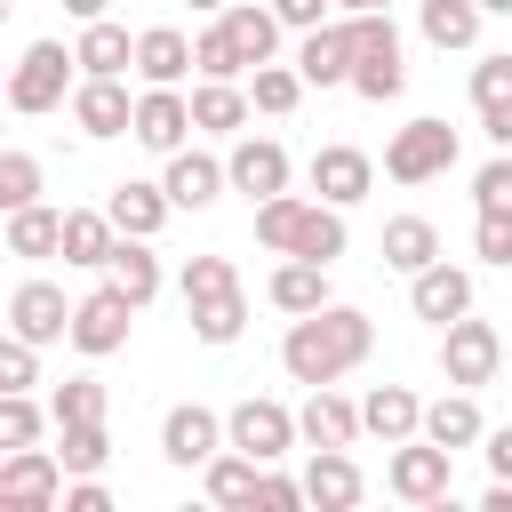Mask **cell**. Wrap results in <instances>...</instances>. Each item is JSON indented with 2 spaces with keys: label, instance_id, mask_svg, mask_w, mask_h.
<instances>
[{
  "label": "cell",
  "instance_id": "9",
  "mask_svg": "<svg viewBox=\"0 0 512 512\" xmlns=\"http://www.w3.org/2000/svg\"><path fill=\"white\" fill-rule=\"evenodd\" d=\"M128 328H136V304H128L112 280H96V288L72 304V352H88V360H112V352L128 344Z\"/></svg>",
  "mask_w": 512,
  "mask_h": 512
},
{
  "label": "cell",
  "instance_id": "16",
  "mask_svg": "<svg viewBox=\"0 0 512 512\" xmlns=\"http://www.w3.org/2000/svg\"><path fill=\"white\" fill-rule=\"evenodd\" d=\"M224 168H232V192H248V200L288 192V144H280V136H232Z\"/></svg>",
  "mask_w": 512,
  "mask_h": 512
},
{
  "label": "cell",
  "instance_id": "6",
  "mask_svg": "<svg viewBox=\"0 0 512 512\" xmlns=\"http://www.w3.org/2000/svg\"><path fill=\"white\" fill-rule=\"evenodd\" d=\"M456 168V128L448 120H408V128H392V144H384V176L392 184H432V176H448Z\"/></svg>",
  "mask_w": 512,
  "mask_h": 512
},
{
  "label": "cell",
  "instance_id": "5",
  "mask_svg": "<svg viewBox=\"0 0 512 512\" xmlns=\"http://www.w3.org/2000/svg\"><path fill=\"white\" fill-rule=\"evenodd\" d=\"M64 480L72 472L56 448H0V512H56Z\"/></svg>",
  "mask_w": 512,
  "mask_h": 512
},
{
  "label": "cell",
  "instance_id": "38",
  "mask_svg": "<svg viewBox=\"0 0 512 512\" xmlns=\"http://www.w3.org/2000/svg\"><path fill=\"white\" fill-rule=\"evenodd\" d=\"M56 456H64L72 480H80V472H104V464H112V432H104V424H56Z\"/></svg>",
  "mask_w": 512,
  "mask_h": 512
},
{
  "label": "cell",
  "instance_id": "33",
  "mask_svg": "<svg viewBox=\"0 0 512 512\" xmlns=\"http://www.w3.org/2000/svg\"><path fill=\"white\" fill-rule=\"evenodd\" d=\"M104 208H112V224H120V232H144V240L176 216L168 184H136V176H128V184H112V192H104Z\"/></svg>",
  "mask_w": 512,
  "mask_h": 512
},
{
  "label": "cell",
  "instance_id": "39",
  "mask_svg": "<svg viewBox=\"0 0 512 512\" xmlns=\"http://www.w3.org/2000/svg\"><path fill=\"white\" fill-rule=\"evenodd\" d=\"M192 48H200V80H248V56L232 48V32H224V16H208V24L192 32Z\"/></svg>",
  "mask_w": 512,
  "mask_h": 512
},
{
  "label": "cell",
  "instance_id": "20",
  "mask_svg": "<svg viewBox=\"0 0 512 512\" xmlns=\"http://www.w3.org/2000/svg\"><path fill=\"white\" fill-rule=\"evenodd\" d=\"M296 424H304V448H352L368 424H360V400H344L336 384H312L304 392V408H296Z\"/></svg>",
  "mask_w": 512,
  "mask_h": 512
},
{
  "label": "cell",
  "instance_id": "17",
  "mask_svg": "<svg viewBox=\"0 0 512 512\" xmlns=\"http://www.w3.org/2000/svg\"><path fill=\"white\" fill-rule=\"evenodd\" d=\"M312 192L336 200V208H360V200L376 192V160H368L360 144H320V152H312Z\"/></svg>",
  "mask_w": 512,
  "mask_h": 512
},
{
  "label": "cell",
  "instance_id": "4",
  "mask_svg": "<svg viewBox=\"0 0 512 512\" xmlns=\"http://www.w3.org/2000/svg\"><path fill=\"white\" fill-rule=\"evenodd\" d=\"M384 488L400 496V504H448L456 496V448H440V440H400L392 448V464H384Z\"/></svg>",
  "mask_w": 512,
  "mask_h": 512
},
{
  "label": "cell",
  "instance_id": "44",
  "mask_svg": "<svg viewBox=\"0 0 512 512\" xmlns=\"http://www.w3.org/2000/svg\"><path fill=\"white\" fill-rule=\"evenodd\" d=\"M472 256L480 264H512V208H480L472 216Z\"/></svg>",
  "mask_w": 512,
  "mask_h": 512
},
{
  "label": "cell",
  "instance_id": "57",
  "mask_svg": "<svg viewBox=\"0 0 512 512\" xmlns=\"http://www.w3.org/2000/svg\"><path fill=\"white\" fill-rule=\"evenodd\" d=\"M480 8H488V16H512V0H480Z\"/></svg>",
  "mask_w": 512,
  "mask_h": 512
},
{
  "label": "cell",
  "instance_id": "23",
  "mask_svg": "<svg viewBox=\"0 0 512 512\" xmlns=\"http://www.w3.org/2000/svg\"><path fill=\"white\" fill-rule=\"evenodd\" d=\"M72 56H80V72H96V80H128V72H136V32L112 24V16H96V24H80Z\"/></svg>",
  "mask_w": 512,
  "mask_h": 512
},
{
  "label": "cell",
  "instance_id": "2",
  "mask_svg": "<svg viewBox=\"0 0 512 512\" xmlns=\"http://www.w3.org/2000/svg\"><path fill=\"white\" fill-rule=\"evenodd\" d=\"M256 248H272V256H312V264H336L344 248H352V232H344V208L336 200H304V192H272V200H256Z\"/></svg>",
  "mask_w": 512,
  "mask_h": 512
},
{
  "label": "cell",
  "instance_id": "43",
  "mask_svg": "<svg viewBox=\"0 0 512 512\" xmlns=\"http://www.w3.org/2000/svg\"><path fill=\"white\" fill-rule=\"evenodd\" d=\"M32 200H40V160L8 144L0 152V208H32Z\"/></svg>",
  "mask_w": 512,
  "mask_h": 512
},
{
  "label": "cell",
  "instance_id": "12",
  "mask_svg": "<svg viewBox=\"0 0 512 512\" xmlns=\"http://www.w3.org/2000/svg\"><path fill=\"white\" fill-rule=\"evenodd\" d=\"M200 136V120H192V88H136V144L144 152H184Z\"/></svg>",
  "mask_w": 512,
  "mask_h": 512
},
{
  "label": "cell",
  "instance_id": "24",
  "mask_svg": "<svg viewBox=\"0 0 512 512\" xmlns=\"http://www.w3.org/2000/svg\"><path fill=\"white\" fill-rule=\"evenodd\" d=\"M192 120H200V136H248V120H256L248 80H192Z\"/></svg>",
  "mask_w": 512,
  "mask_h": 512
},
{
  "label": "cell",
  "instance_id": "30",
  "mask_svg": "<svg viewBox=\"0 0 512 512\" xmlns=\"http://www.w3.org/2000/svg\"><path fill=\"white\" fill-rule=\"evenodd\" d=\"M224 32H232V48H240L248 72H256V64L280 56V32H288V24L272 16V0H232V8H224Z\"/></svg>",
  "mask_w": 512,
  "mask_h": 512
},
{
  "label": "cell",
  "instance_id": "53",
  "mask_svg": "<svg viewBox=\"0 0 512 512\" xmlns=\"http://www.w3.org/2000/svg\"><path fill=\"white\" fill-rule=\"evenodd\" d=\"M64 16L72 24H96V16H112V0H64Z\"/></svg>",
  "mask_w": 512,
  "mask_h": 512
},
{
  "label": "cell",
  "instance_id": "25",
  "mask_svg": "<svg viewBox=\"0 0 512 512\" xmlns=\"http://www.w3.org/2000/svg\"><path fill=\"white\" fill-rule=\"evenodd\" d=\"M264 296H272L288 320H304V312L336 304V296H328V264H312V256H280V264H272V280H264Z\"/></svg>",
  "mask_w": 512,
  "mask_h": 512
},
{
  "label": "cell",
  "instance_id": "37",
  "mask_svg": "<svg viewBox=\"0 0 512 512\" xmlns=\"http://www.w3.org/2000/svg\"><path fill=\"white\" fill-rule=\"evenodd\" d=\"M40 432H56V416L32 392H0V448H40Z\"/></svg>",
  "mask_w": 512,
  "mask_h": 512
},
{
  "label": "cell",
  "instance_id": "46",
  "mask_svg": "<svg viewBox=\"0 0 512 512\" xmlns=\"http://www.w3.org/2000/svg\"><path fill=\"white\" fill-rule=\"evenodd\" d=\"M488 104H512V56L504 48L472 64V112H488Z\"/></svg>",
  "mask_w": 512,
  "mask_h": 512
},
{
  "label": "cell",
  "instance_id": "14",
  "mask_svg": "<svg viewBox=\"0 0 512 512\" xmlns=\"http://www.w3.org/2000/svg\"><path fill=\"white\" fill-rule=\"evenodd\" d=\"M136 80L144 88H184V80H200V48L176 24H144L136 32Z\"/></svg>",
  "mask_w": 512,
  "mask_h": 512
},
{
  "label": "cell",
  "instance_id": "47",
  "mask_svg": "<svg viewBox=\"0 0 512 512\" xmlns=\"http://www.w3.org/2000/svg\"><path fill=\"white\" fill-rule=\"evenodd\" d=\"M472 208H512V152H496V160L472 176Z\"/></svg>",
  "mask_w": 512,
  "mask_h": 512
},
{
  "label": "cell",
  "instance_id": "51",
  "mask_svg": "<svg viewBox=\"0 0 512 512\" xmlns=\"http://www.w3.org/2000/svg\"><path fill=\"white\" fill-rule=\"evenodd\" d=\"M480 456H488V472H496V480H512V424H488Z\"/></svg>",
  "mask_w": 512,
  "mask_h": 512
},
{
  "label": "cell",
  "instance_id": "11",
  "mask_svg": "<svg viewBox=\"0 0 512 512\" xmlns=\"http://www.w3.org/2000/svg\"><path fill=\"white\" fill-rule=\"evenodd\" d=\"M72 128H80L88 144L136 136V96H128V80H96V72H80V88H72Z\"/></svg>",
  "mask_w": 512,
  "mask_h": 512
},
{
  "label": "cell",
  "instance_id": "50",
  "mask_svg": "<svg viewBox=\"0 0 512 512\" xmlns=\"http://www.w3.org/2000/svg\"><path fill=\"white\" fill-rule=\"evenodd\" d=\"M328 8H336V0H272V16H280L288 32H312V24H328Z\"/></svg>",
  "mask_w": 512,
  "mask_h": 512
},
{
  "label": "cell",
  "instance_id": "27",
  "mask_svg": "<svg viewBox=\"0 0 512 512\" xmlns=\"http://www.w3.org/2000/svg\"><path fill=\"white\" fill-rule=\"evenodd\" d=\"M200 488H208V504H224V512H256V488H264V464L248 456V448H216L208 464H200Z\"/></svg>",
  "mask_w": 512,
  "mask_h": 512
},
{
  "label": "cell",
  "instance_id": "3",
  "mask_svg": "<svg viewBox=\"0 0 512 512\" xmlns=\"http://www.w3.org/2000/svg\"><path fill=\"white\" fill-rule=\"evenodd\" d=\"M72 88H80V56H72L64 40H32V48L8 64V112H24V120L64 112Z\"/></svg>",
  "mask_w": 512,
  "mask_h": 512
},
{
  "label": "cell",
  "instance_id": "13",
  "mask_svg": "<svg viewBox=\"0 0 512 512\" xmlns=\"http://www.w3.org/2000/svg\"><path fill=\"white\" fill-rule=\"evenodd\" d=\"M8 336H32V344H72V304L56 280H16L8 288Z\"/></svg>",
  "mask_w": 512,
  "mask_h": 512
},
{
  "label": "cell",
  "instance_id": "10",
  "mask_svg": "<svg viewBox=\"0 0 512 512\" xmlns=\"http://www.w3.org/2000/svg\"><path fill=\"white\" fill-rule=\"evenodd\" d=\"M216 448H232V432H224V416H216V408H200V400H176V408L160 416V456H168L176 472H200Z\"/></svg>",
  "mask_w": 512,
  "mask_h": 512
},
{
  "label": "cell",
  "instance_id": "31",
  "mask_svg": "<svg viewBox=\"0 0 512 512\" xmlns=\"http://www.w3.org/2000/svg\"><path fill=\"white\" fill-rule=\"evenodd\" d=\"M8 256H24V264H48V256H64V208H48V200H32V208H8Z\"/></svg>",
  "mask_w": 512,
  "mask_h": 512
},
{
  "label": "cell",
  "instance_id": "48",
  "mask_svg": "<svg viewBox=\"0 0 512 512\" xmlns=\"http://www.w3.org/2000/svg\"><path fill=\"white\" fill-rule=\"evenodd\" d=\"M256 504H264V512H296V504H312V496H304V480H288V472H272V464H264Z\"/></svg>",
  "mask_w": 512,
  "mask_h": 512
},
{
  "label": "cell",
  "instance_id": "54",
  "mask_svg": "<svg viewBox=\"0 0 512 512\" xmlns=\"http://www.w3.org/2000/svg\"><path fill=\"white\" fill-rule=\"evenodd\" d=\"M480 512H512V480H488V496H480Z\"/></svg>",
  "mask_w": 512,
  "mask_h": 512
},
{
  "label": "cell",
  "instance_id": "15",
  "mask_svg": "<svg viewBox=\"0 0 512 512\" xmlns=\"http://www.w3.org/2000/svg\"><path fill=\"white\" fill-rule=\"evenodd\" d=\"M296 72H304L312 88H352V24L328 16V24L296 32Z\"/></svg>",
  "mask_w": 512,
  "mask_h": 512
},
{
  "label": "cell",
  "instance_id": "32",
  "mask_svg": "<svg viewBox=\"0 0 512 512\" xmlns=\"http://www.w3.org/2000/svg\"><path fill=\"white\" fill-rule=\"evenodd\" d=\"M112 240H120L112 208H64V264H72V272H104Z\"/></svg>",
  "mask_w": 512,
  "mask_h": 512
},
{
  "label": "cell",
  "instance_id": "34",
  "mask_svg": "<svg viewBox=\"0 0 512 512\" xmlns=\"http://www.w3.org/2000/svg\"><path fill=\"white\" fill-rule=\"evenodd\" d=\"M384 264H392L400 280H416L424 264H440V224H432V216H392V224H384Z\"/></svg>",
  "mask_w": 512,
  "mask_h": 512
},
{
  "label": "cell",
  "instance_id": "26",
  "mask_svg": "<svg viewBox=\"0 0 512 512\" xmlns=\"http://www.w3.org/2000/svg\"><path fill=\"white\" fill-rule=\"evenodd\" d=\"M424 440H440V448H480V440H488L480 400H472L464 384H448L440 400H424Z\"/></svg>",
  "mask_w": 512,
  "mask_h": 512
},
{
  "label": "cell",
  "instance_id": "1",
  "mask_svg": "<svg viewBox=\"0 0 512 512\" xmlns=\"http://www.w3.org/2000/svg\"><path fill=\"white\" fill-rule=\"evenodd\" d=\"M368 352H376V320H368L360 304H320V312L288 320V336H280V368H288V384H304V392L352 376Z\"/></svg>",
  "mask_w": 512,
  "mask_h": 512
},
{
  "label": "cell",
  "instance_id": "52",
  "mask_svg": "<svg viewBox=\"0 0 512 512\" xmlns=\"http://www.w3.org/2000/svg\"><path fill=\"white\" fill-rule=\"evenodd\" d=\"M480 136H488L496 152H512V104H488V112H480Z\"/></svg>",
  "mask_w": 512,
  "mask_h": 512
},
{
  "label": "cell",
  "instance_id": "55",
  "mask_svg": "<svg viewBox=\"0 0 512 512\" xmlns=\"http://www.w3.org/2000/svg\"><path fill=\"white\" fill-rule=\"evenodd\" d=\"M184 8H192V16H224L232 0H184Z\"/></svg>",
  "mask_w": 512,
  "mask_h": 512
},
{
  "label": "cell",
  "instance_id": "7",
  "mask_svg": "<svg viewBox=\"0 0 512 512\" xmlns=\"http://www.w3.org/2000/svg\"><path fill=\"white\" fill-rule=\"evenodd\" d=\"M496 368H504V336H496V320H448L440 328V376L448 384H464V392H480V384H496Z\"/></svg>",
  "mask_w": 512,
  "mask_h": 512
},
{
  "label": "cell",
  "instance_id": "8",
  "mask_svg": "<svg viewBox=\"0 0 512 512\" xmlns=\"http://www.w3.org/2000/svg\"><path fill=\"white\" fill-rule=\"evenodd\" d=\"M224 432H232V448H248L256 464H280L296 440H304V424H296V408L288 400H264V392H248V400H232V416H224Z\"/></svg>",
  "mask_w": 512,
  "mask_h": 512
},
{
  "label": "cell",
  "instance_id": "28",
  "mask_svg": "<svg viewBox=\"0 0 512 512\" xmlns=\"http://www.w3.org/2000/svg\"><path fill=\"white\" fill-rule=\"evenodd\" d=\"M360 424H368L384 448H400V440H416V432H424V400H416L408 384H376V392L360 400Z\"/></svg>",
  "mask_w": 512,
  "mask_h": 512
},
{
  "label": "cell",
  "instance_id": "56",
  "mask_svg": "<svg viewBox=\"0 0 512 512\" xmlns=\"http://www.w3.org/2000/svg\"><path fill=\"white\" fill-rule=\"evenodd\" d=\"M336 8H344V16H360V8H392V0H336Z\"/></svg>",
  "mask_w": 512,
  "mask_h": 512
},
{
  "label": "cell",
  "instance_id": "42",
  "mask_svg": "<svg viewBox=\"0 0 512 512\" xmlns=\"http://www.w3.org/2000/svg\"><path fill=\"white\" fill-rule=\"evenodd\" d=\"M400 88H408V56H400V48H392V56H360V64H352V96L392 104Z\"/></svg>",
  "mask_w": 512,
  "mask_h": 512
},
{
  "label": "cell",
  "instance_id": "49",
  "mask_svg": "<svg viewBox=\"0 0 512 512\" xmlns=\"http://www.w3.org/2000/svg\"><path fill=\"white\" fill-rule=\"evenodd\" d=\"M64 512H112V488H104L96 472H80V480H64Z\"/></svg>",
  "mask_w": 512,
  "mask_h": 512
},
{
  "label": "cell",
  "instance_id": "45",
  "mask_svg": "<svg viewBox=\"0 0 512 512\" xmlns=\"http://www.w3.org/2000/svg\"><path fill=\"white\" fill-rule=\"evenodd\" d=\"M40 384V344L32 336H8L0 344V392H32Z\"/></svg>",
  "mask_w": 512,
  "mask_h": 512
},
{
  "label": "cell",
  "instance_id": "41",
  "mask_svg": "<svg viewBox=\"0 0 512 512\" xmlns=\"http://www.w3.org/2000/svg\"><path fill=\"white\" fill-rule=\"evenodd\" d=\"M104 408H112V400H104L96 376H64V384L48 392V416H56V424H104Z\"/></svg>",
  "mask_w": 512,
  "mask_h": 512
},
{
  "label": "cell",
  "instance_id": "36",
  "mask_svg": "<svg viewBox=\"0 0 512 512\" xmlns=\"http://www.w3.org/2000/svg\"><path fill=\"white\" fill-rule=\"evenodd\" d=\"M184 320H192V336L200 344H240V328H248V288H232V296H208V304H184Z\"/></svg>",
  "mask_w": 512,
  "mask_h": 512
},
{
  "label": "cell",
  "instance_id": "35",
  "mask_svg": "<svg viewBox=\"0 0 512 512\" xmlns=\"http://www.w3.org/2000/svg\"><path fill=\"white\" fill-rule=\"evenodd\" d=\"M304 88H312V80L296 72V56H288V64L272 56V64H256V72H248V104H256L264 120H280V112H296V104H304Z\"/></svg>",
  "mask_w": 512,
  "mask_h": 512
},
{
  "label": "cell",
  "instance_id": "40",
  "mask_svg": "<svg viewBox=\"0 0 512 512\" xmlns=\"http://www.w3.org/2000/svg\"><path fill=\"white\" fill-rule=\"evenodd\" d=\"M232 288H240L232 256H184V272H176V296L184 304H208V296H232Z\"/></svg>",
  "mask_w": 512,
  "mask_h": 512
},
{
  "label": "cell",
  "instance_id": "18",
  "mask_svg": "<svg viewBox=\"0 0 512 512\" xmlns=\"http://www.w3.org/2000/svg\"><path fill=\"white\" fill-rule=\"evenodd\" d=\"M408 312H416V320H432V328L464 320V312H472V272H464V264H448V256H440V264H424V272L408 280Z\"/></svg>",
  "mask_w": 512,
  "mask_h": 512
},
{
  "label": "cell",
  "instance_id": "29",
  "mask_svg": "<svg viewBox=\"0 0 512 512\" xmlns=\"http://www.w3.org/2000/svg\"><path fill=\"white\" fill-rule=\"evenodd\" d=\"M480 24H488V8L480 0H416V32L432 40V48H480Z\"/></svg>",
  "mask_w": 512,
  "mask_h": 512
},
{
  "label": "cell",
  "instance_id": "21",
  "mask_svg": "<svg viewBox=\"0 0 512 512\" xmlns=\"http://www.w3.org/2000/svg\"><path fill=\"white\" fill-rule=\"evenodd\" d=\"M304 496H312L320 512H352V504L368 496V472L352 464V448H312V456H304Z\"/></svg>",
  "mask_w": 512,
  "mask_h": 512
},
{
  "label": "cell",
  "instance_id": "19",
  "mask_svg": "<svg viewBox=\"0 0 512 512\" xmlns=\"http://www.w3.org/2000/svg\"><path fill=\"white\" fill-rule=\"evenodd\" d=\"M160 184H168V200L176 208H216L224 192H232V168L216 160V152H168V168H160Z\"/></svg>",
  "mask_w": 512,
  "mask_h": 512
},
{
  "label": "cell",
  "instance_id": "22",
  "mask_svg": "<svg viewBox=\"0 0 512 512\" xmlns=\"http://www.w3.org/2000/svg\"><path fill=\"white\" fill-rule=\"evenodd\" d=\"M104 280H112V288H120L136 312H144V304L168 288V272H160V256H152V240H144V232H120V240H112V256H104Z\"/></svg>",
  "mask_w": 512,
  "mask_h": 512
}]
</instances>
